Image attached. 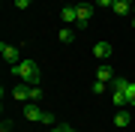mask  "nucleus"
<instances>
[{
	"label": "nucleus",
	"mask_w": 135,
	"mask_h": 132,
	"mask_svg": "<svg viewBox=\"0 0 135 132\" xmlns=\"http://www.w3.org/2000/svg\"><path fill=\"white\" fill-rule=\"evenodd\" d=\"M12 72L18 75L21 81H27V84H36L39 81V66L33 63V60H21V63H15Z\"/></svg>",
	"instance_id": "nucleus-1"
},
{
	"label": "nucleus",
	"mask_w": 135,
	"mask_h": 132,
	"mask_svg": "<svg viewBox=\"0 0 135 132\" xmlns=\"http://www.w3.org/2000/svg\"><path fill=\"white\" fill-rule=\"evenodd\" d=\"M0 54H3V60L9 66H15V63H21V51H18V45H0Z\"/></svg>",
	"instance_id": "nucleus-2"
},
{
	"label": "nucleus",
	"mask_w": 135,
	"mask_h": 132,
	"mask_svg": "<svg viewBox=\"0 0 135 132\" xmlns=\"http://www.w3.org/2000/svg\"><path fill=\"white\" fill-rule=\"evenodd\" d=\"M75 12H78V21H75V24H78V27H84L87 21H90V15H93V6H87V3H78V6H75Z\"/></svg>",
	"instance_id": "nucleus-3"
},
{
	"label": "nucleus",
	"mask_w": 135,
	"mask_h": 132,
	"mask_svg": "<svg viewBox=\"0 0 135 132\" xmlns=\"http://www.w3.org/2000/svg\"><path fill=\"white\" fill-rule=\"evenodd\" d=\"M30 90H33V87H30L27 81H21V84H15V87H12V96L21 99V102H27V99H30Z\"/></svg>",
	"instance_id": "nucleus-4"
},
{
	"label": "nucleus",
	"mask_w": 135,
	"mask_h": 132,
	"mask_svg": "<svg viewBox=\"0 0 135 132\" xmlns=\"http://www.w3.org/2000/svg\"><path fill=\"white\" fill-rule=\"evenodd\" d=\"M42 114H45V111H42L39 105H33V102H27V105H24V117H27L30 123H33V120H42Z\"/></svg>",
	"instance_id": "nucleus-5"
},
{
	"label": "nucleus",
	"mask_w": 135,
	"mask_h": 132,
	"mask_svg": "<svg viewBox=\"0 0 135 132\" xmlns=\"http://www.w3.org/2000/svg\"><path fill=\"white\" fill-rule=\"evenodd\" d=\"M96 78H99V81H105V84H111L117 75H114V69H111V66H99V69H96Z\"/></svg>",
	"instance_id": "nucleus-6"
},
{
	"label": "nucleus",
	"mask_w": 135,
	"mask_h": 132,
	"mask_svg": "<svg viewBox=\"0 0 135 132\" xmlns=\"http://www.w3.org/2000/svg\"><path fill=\"white\" fill-rule=\"evenodd\" d=\"M93 54H96L99 60H108L111 57V45L108 42H96V45H93Z\"/></svg>",
	"instance_id": "nucleus-7"
},
{
	"label": "nucleus",
	"mask_w": 135,
	"mask_h": 132,
	"mask_svg": "<svg viewBox=\"0 0 135 132\" xmlns=\"http://www.w3.org/2000/svg\"><path fill=\"white\" fill-rule=\"evenodd\" d=\"M60 18L66 21V24H72V21H78V12H75V6H63V9H60Z\"/></svg>",
	"instance_id": "nucleus-8"
},
{
	"label": "nucleus",
	"mask_w": 135,
	"mask_h": 132,
	"mask_svg": "<svg viewBox=\"0 0 135 132\" xmlns=\"http://www.w3.org/2000/svg\"><path fill=\"white\" fill-rule=\"evenodd\" d=\"M111 9H114L117 15H126V12H132V3H126V0H117V3L111 6Z\"/></svg>",
	"instance_id": "nucleus-9"
},
{
	"label": "nucleus",
	"mask_w": 135,
	"mask_h": 132,
	"mask_svg": "<svg viewBox=\"0 0 135 132\" xmlns=\"http://www.w3.org/2000/svg\"><path fill=\"white\" fill-rule=\"evenodd\" d=\"M114 126H120V129L129 126V114H126V111H117V114H114Z\"/></svg>",
	"instance_id": "nucleus-10"
},
{
	"label": "nucleus",
	"mask_w": 135,
	"mask_h": 132,
	"mask_svg": "<svg viewBox=\"0 0 135 132\" xmlns=\"http://www.w3.org/2000/svg\"><path fill=\"white\" fill-rule=\"evenodd\" d=\"M111 99H114V105H117V108L129 105V99H126V93H123V90H114V96H111Z\"/></svg>",
	"instance_id": "nucleus-11"
},
{
	"label": "nucleus",
	"mask_w": 135,
	"mask_h": 132,
	"mask_svg": "<svg viewBox=\"0 0 135 132\" xmlns=\"http://www.w3.org/2000/svg\"><path fill=\"white\" fill-rule=\"evenodd\" d=\"M123 93H126V99H129V105H135V81H126Z\"/></svg>",
	"instance_id": "nucleus-12"
},
{
	"label": "nucleus",
	"mask_w": 135,
	"mask_h": 132,
	"mask_svg": "<svg viewBox=\"0 0 135 132\" xmlns=\"http://www.w3.org/2000/svg\"><path fill=\"white\" fill-rule=\"evenodd\" d=\"M57 39H60V42H72V39H75V33H72L69 27H63L60 33H57Z\"/></svg>",
	"instance_id": "nucleus-13"
},
{
	"label": "nucleus",
	"mask_w": 135,
	"mask_h": 132,
	"mask_svg": "<svg viewBox=\"0 0 135 132\" xmlns=\"http://www.w3.org/2000/svg\"><path fill=\"white\" fill-rule=\"evenodd\" d=\"M39 123H45V126H57V123H54V114H48V111L42 114V120H39Z\"/></svg>",
	"instance_id": "nucleus-14"
},
{
	"label": "nucleus",
	"mask_w": 135,
	"mask_h": 132,
	"mask_svg": "<svg viewBox=\"0 0 135 132\" xmlns=\"http://www.w3.org/2000/svg\"><path fill=\"white\" fill-rule=\"evenodd\" d=\"M105 87H108V84H105V81H99V78H96V81H93V87H90V90H93V93H102V90H105Z\"/></svg>",
	"instance_id": "nucleus-15"
},
{
	"label": "nucleus",
	"mask_w": 135,
	"mask_h": 132,
	"mask_svg": "<svg viewBox=\"0 0 135 132\" xmlns=\"http://www.w3.org/2000/svg\"><path fill=\"white\" fill-rule=\"evenodd\" d=\"M12 129V120H3V123H0V132H9Z\"/></svg>",
	"instance_id": "nucleus-16"
},
{
	"label": "nucleus",
	"mask_w": 135,
	"mask_h": 132,
	"mask_svg": "<svg viewBox=\"0 0 135 132\" xmlns=\"http://www.w3.org/2000/svg\"><path fill=\"white\" fill-rule=\"evenodd\" d=\"M27 3H30V0H15V6H18V9H27Z\"/></svg>",
	"instance_id": "nucleus-17"
},
{
	"label": "nucleus",
	"mask_w": 135,
	"mask_h": 132,
	"mask_svg": "<svg viewBox=\"0 0 135 132\" xmlns=\"http://www.w3.org/2000/svg\"><path fill=\"white\" fill-rule=\"evenodd\" d=\"M96 6H114V0H96Z\"/></svg>",
	"instance_id": "nucleus-18"
},
{
	"label": "nucleus",
	"mask_w": 135,
	"mask_h": 132,
	"mask_svg": "<svg viewBox=\"0 0 135 132\" xmlns=\"http://www.w3.org/2000/svg\"><path fill=\"white\" fill-rule=\"evenodd\" d=\"M60 129H63V132H75L72 126H66V123H60Z\"/></svg>",
	"instance_id": "nucleus-19"
},
{
	"label": "nucleus",
	"mask_w": 135,
	"mask_h": 132,
	"mask_svg": "<svg viewBox=\"0 0 135 132\" xmlns=\"http://www.w3.org/2000/svg\"><path fill=\"white\" fill-rule=\"evenodd\" d=\"M48 132H63V129H60V123H57V126H51V129H48Z\"/></svg>",
	"instance_id": "nucleus-20"
},
{
	"label": "nucleus",
	"mask_w": 135,
	"mask_h": 132,
	"mask_svg": "<svg viewBox=\"0 0 135 132\" xmlns=\"http://www.w3.org/2000/svg\"><path fill=\"white\" fill-rule=\"evenodd\" d=\"M132 27H135V18H132Z\"/></svg>",
	"instance_id": "nucleus-21"
},
{
	"label": "nucleus",
	"mask_w": 135,
	"mask_h": 132,
	"mask_svg": "<svg viewBox=\"0 0 135 132\" xmlns=\"http://www.w3.org/2000/svg\"><path fill=\"white\" fill-rule=\"evenodd\" d=\"M132 12H135V6H132Z\"/></svg>",
	"instance_id": "nucleus-22"
}]
</instances>
